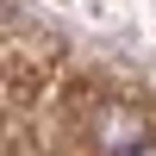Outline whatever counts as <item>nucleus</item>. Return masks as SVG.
I'll return each mask as SVG.
<instances>
[{
  "label": "nucleus",
  "instance_id": "f257e3e1",
  "mask_svg": "<svg viewBox=\"0 0 156 156\" xmlns=\"http://www.w3.org/2000/svg\"><path fill=\"white\" fill-rule=\"evenodd\" d=\"M112 156H156V144H150V137H131V144H119Z\"/></svg>",
  "mask_w": 156,
  "mask_h": 156
}]
</instances>
